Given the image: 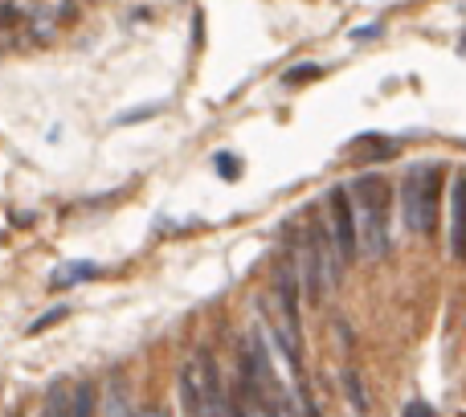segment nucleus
Listing matches in <instances>:
<instances>
[{
  "instance_id": "nucleus-1",
  "label": "nucleus",
  "mask_w": 466,
  "mask_h": 417,
  "mask_svg": "<svg viewBox=\"0 0 466 417\" xmlns=\"http://www.w3.org/2000/svg\"><path fill=\"white\" fill-rule=\"evenodd\" d=\"M339 254L331 246V238L319 229V225H307L303 233L295 238V274H299V287H303L307 303H328L331 290L339 282Z\"/></svg>"
},
{
  "instance_id": "nucleus-2",
  "label": "nucleus",
  "mask_w": 466,
  "mask_h": 417,
  "mask_svg": "<svg viewBox=\"0 0 466 417\" xmlns=\"http://www.w3.org/2000/svg\"><path fill=\"white\" fill-rule=\"evenodd\" d=\"M442 185H446V168L438 164H413L401 180V217L405 229L430 238L438 225V201H442Z\"/></svg>"
},
{
  "instance_id": "nucleus-3",
  "label": "nucleus",
  "mask_w": 466,
  "mask_h": 417,
  "mask_svg": "<svg viewBox=\"0 0 466 417\" xmlns=\"http://www.w3.org/2000/svg\"><path fill=\"white\" fill-rule=\"evenodd\" d=\"M356 197L360 205L356 208V238H360V249L372 258L389 254V185L385 177H360L356 180Z\"/></svg>"
},
{
  "instance_id": "nucleus-4",
  "label": "nucleus",
  "mask_w": 466,
  "mask_h": 417,
  "mask_svg": "<svg viewBox=\"0 0 466 417\" xmlns=\"http://www.w3.org/2000/svg\"><path fill=\"white\" fill-rule=\"evenodd\" d=\"M180 410L185 417H226V389L209 352L193 356L180 369Z\"/></svg>"
},
{
  "instance_id": "nucleus-5",
  "label": "nucleus",
  "mask_w": 466,
  "mask_h": 417,
  "mask_svg": "<svg viewBox=\"0 0 466 417\" xmlns=\"http://www.w3.org/2000/svg\"><path fill=\"white\" fill-rule=\"evenodd\" d=\"M328 217H331V246H336L339 262H356L360 258V238H356V208L348 188H331L328 193Z\"/></svg>"
},
{
  "instance_id": "nucleus-6",
  "label": "nucleus",
  "mask_w": 466,
  "mask_h": 417,
  "mask_svg": "<svg viewBox=\"0 0 466 417\" xmlns=\"http://www.w3.org/2000/svg\"><path fill=\"white\" fill-rule=\"evenodd\" d=\"M451 254L466 262V172L454 177L451 188Z\"/></svg>"
},
{
  "instance_id": "nucleus-7",
  "label": "nucleus",
  "mask_w": 466,
  "mask_h": 417,
  "mask_svg": "<svg viewBox=\"0 0 466 417\" xmlns=\"http://www.w3.org/2000/svg\"><path fill=\"white\" fill-rule=\"evenodd\" d=\"M90 279H98L95 262H66V266H57V274L49 279V287L66 290V287H78V282H90Z\"/></svg>"
},
{
  "instance_id": "nucleus-8",
  "label": "nucleus",
  "mask_w": 466,
  "mask_h": 417,
  "mask_svg": "<svg viewBox=\"0 0 466 417\" xmlns=\"http://www.w3.org/2000/svg\"><path fill=\"white\" fill-rule=\"evenodd\" d=\"M70 417H95V381H78V385H74Z\"/></svg>"
},
{
  "instance_id": "nucleus-9",
  "label": "nucleus",
  "mask_w": 466,
  "mask_h": 417,
  "mask_svg": "<svg viewBox=\"0 0 466 417\" xmlns=\"http://www.w3.org/2000/svg\"><path fill=\"white\" fill-rule=\"evenodd\" d=\"M41 417H70V393H66V385H54L46 397V413Z\"/></svg>"
},
{
  "instance_id": "nucleus-10",
  "label": "nucleus",
  "mask_w": 466,
  "mask_h": 417,
  "mask_svg": "<svg viewBox=\"0 0 466 417\" xmlns=\"http://www.w3.org/2000/svg\"><path fill=\"white\" fill-rule=\"evenodd\" d=\"M344 381H348V397H352V410H356V413H364V410H369V397H364L360 372H356V369H348V372H344Z\"/></svg>"
},
{
  "instance_id": "nucleus-11",
  "label": "nucleus",
  "mask_w": 466,
  "mask_h": 417,
  "mask_svg": "<svg viewBox=\"0 0 466 417\" xmlns=\"http://www.w3.org/2000/svg\"><path fill=\"white\" fill-rule=\"evenodd\" d=\"M57 320H66V307H54V311H46V315H37V320L29 323V331H25V336H41V331L46 328H54Z\"/></svg>"
},
{
  "instance_id": "nucleus-12",
  "label": "nucleus",
  "mask_w": 466,
  "mask_h": 417,
  "mask_svg": "<svg viewBox=\"0 0 466 417\" xmlns=\"http://www.w3.org/2000/svg\"><path fill=\"white\" fill-rule=\"evenodd\" d=\"M213 164H218V168H221V177H226V180H238V177H241V160H238V156L221 152Z\"/></svg>"
},
{
  "instance_id": "nucleus-13",
  "label": "nucleus",
  "mask_w": 466,
  "mask_h": 417,
  "mask_svg": "<svg viewBox=\"0 0 466 417\" xmlns=\"http://www.w3.org/2000/svg\"><path fill=\"white\" fill-rule=\"evenodd\" d=\"M152 115H160V107H144V111H127V115H115V127H127V123H139V119H152Z\"/></svg>"
},
{
  "instance_id": "nucleus-14",
  "label": "nucleus",
  "mask_w": 466,
  "mask_h": 417,
  "mask_svg": "<svg viewBox=\"0 0 466 417\" xmlns=\"http://www.w3.org/2000/svg\"><path fill=\"white\" fill-rule=\"evenodd\" d=\"M303 78H319V66H295V70L287 74V86H295V82Z\"/></svg>"
},
{
  "instance_id": "nucleus-15",
  "label": "nucleus",
  "mask_w": 466,
  "mask_h": 417,
  "mask_svg": "<svg viewBox=\"0 0 466 417\" xmlns=\"http://www.w3.org/2000/svg\"><path fill=\"white\" fill-rule=\"evenodd\" d=\"M401 417H438V413L430 410L426 402H410V405H405V413H401Z\"/></svg>"
},
{
  "instance_id": "nucleus-16",
  "label": "nucleus",
  "mask_w": 466,
  "mask_h": 417,
  "mask_svg": "<svg viewBox=\"0 0 466 417\" xmlns=\"http://www.w3.org/2000/svg\"><path fill=\"white\" fill-rule=\"evenodd\" d=\"M226 417H246V410H241V397H226Z\"/></svg>"
},
{
  "instance_id": "nucleus-17",
  "label": "nucleus",
  "mask_w": 466,
  "mask_h": 417,
  "mask_svg": "<svg viewBox=\"0 0 466 417\" xmlns=\"http://www.w3.org/2000/svg\"><path fill=\"white\" fill-rule=\"evenodd\" d=\"M139 417H168V410H160V405H152V410H144Z\"/></svg>"
},
{
  "instance_id": "nucleus-18",
  "label": "nucleus",
  "mask_w": 466,
  "mask_h": 417,
  "mask_svg": "<svg viewBox=\"0 0 466 417\" xmlns=\"http://www.w3.org/2000/svg\"><path fill=\"white\" fill-rule=\"evenodd\" d=\"M8 417H21V410H13V413H8Z\"/></svg>"
}]
</instances>
